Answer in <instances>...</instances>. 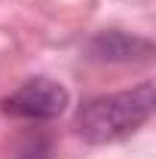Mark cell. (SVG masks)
Instances as JSON below:
<instances>
[{"instance_id":"277c9868","label":"cell","mask_w":156,"mask_h":159,"mask_svg":"<svg viewBox=\"0 0 156 159\" xmlns=\"http://www.w3.org/2000/svg\"><path fill=\"white\" fill-rule=\"evenodd\" d=\"M49 153H52V144H49V138H46L43 132L31 129L28 135H21L19 159H49Z\"/></svg>"},{"instance_id":"7a4b0ae2","label":"cell","mask_w":156,"mask_h":159,"mask_svg":"<svg viewBox=\"0 0 156 159\" xmlns=\"http://www.w3.org/2000/svg\"><path fill=\"white\" fill-rule=\"evenodd\" d=\"M67 89L58 86L55 80H28L25 86H19L9 98H3V113L19 119H34V122H43V119H55L67 110Z\"/></svg>"},{"instance_id":"6da1fadb","label":"cell","mask_w":156,"mask_h":159,"mask_svg":"<svg viewBox=\"0 0 156 159\" xmlns=\"http://www.w3.org/2000/svg\"><path fill=\"white\" fill-rule=\"evenodd\" d=\"M153 83H141L135 89L89 98L77 110V132L89 144H113L138 132L153 113Z\"/></svg>"},{"instance_id":"3957f363","label":"cell","mask_w":156,"mask_h":159,"mask_svg":"<svg viewBox=\"0 0 156 159\" xmlns=\"http://www.w3.org/2000/svg\"><path fill=\"white\" fill-rule=\"evenodd\" d=\"M89 55L98 61H119V64H129V61H147L153 55V43L135 34H126V31H101L89 40Z\"/></svg>"}]
</instances>
